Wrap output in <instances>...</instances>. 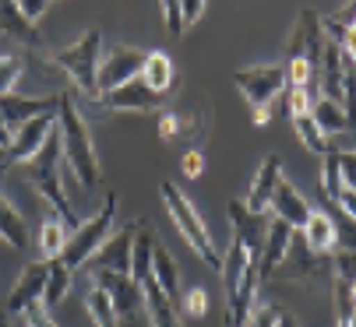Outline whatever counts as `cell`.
Listing matches in <instances>:
<instances>
[{
	"instance_id": "obj_37",
	"label": "cell",
	"mask_w": 356,
	"mask_h": 327,
	"mask_svg": "<svg viewBox=\"0 0 356 327\" xmlns=\"http://www.w3.org/2000/svg\"><path fill=\"white\" fill-rule=\"evenodd\" d=\"M163 15H166V28L173 32V35H184L187 28H184V11H180V0H166L163 4Z\"/></svg>"
},
{
	"instance_id": "obj_1",
	"label": "cell",
	"mask_w": 356,
	"mask_h": 327,
	"mask_svg": "<svg viewBox=\"0 0 356 327\" xmlns=\"http://www.w3.org/2000/svg\"><path fill=\"white\" fill-rule=\"evenodd\" d=\"M57 127H60V148H64V166L74 173V180L81 183V190H95L103 183V166L88 134V120L81 117V109L74 106L71 92H64L60 113H57Z\"/></svg>"
},
{
	"instance_id": "obj_47",
	"label": "cell",
	"mask_w": 356,
	"mask_h": 327,
	"mask_svg": "<svg viewBox=\"0 0 356 327\" xmlns=\"http://www.w3.org/2000/svg\"><path fill=\"white\" fill-rule=\"evenodd\" d=\"M4 173H8V169H4V162H0V176H4Z\"/></svg>"
},
{
	"instance_id": "obj_44",
	"label": "cell",
	"mask_w": 356,
	"mask_h": 327,
	"mask_svg": "<svg viewBox=\"0 0 356 327\" xmlns=\"http://www.w3.org/2000/svg\"><path fill=\"white\" fill-rule=\"evenodd\" d=\"M11 137H15V134L8 131V124H4V117H0V148H4V151L11 148Z\"/></svg>"
},
{
	"instance_id": "obj_4",
	"label": "cell",
	"mask_w": 356,
	"mask_h": 327,
	"mask_svg": "<svg viewBox=\"0 0 356 327\" xmlns=\"http://www.w3.org/2000/svg\"><path fill=\"white\" fill-rule=\"evenodd\" d=\"M159 197H163V204H166V211H170V218L177 222V229H180V236L194 246V253L205 260L209 267H216V271H222V253H219V246H216V240L209 236V229H205V222H201V215H197V208L187 201V194L177 187V183H159Z\"/></svg>"
},
{
	"instance_id": "obj_2",
	"label": "cell",
	"mask_w": 356,
	"mask_h": 327,
	"mask_svg": "<svg viewBox=\"0 0 356 327\" xmlns=\"http://www.w3.org/2000/svg\"><path fill=\"white\" fill-rule=\"evenodd\" d=\"M212 134V106L205 95H187L184 102L159 109V137L184 151H201Z\"/></svg>"
},
{
	"instance_id": "obj_41",
	"label": "cell",
	"mask_w": 356,
	"mask_h": 327,
	"mask_svg": "<svg viewBox=\"0 0 356 327\" xmlns=\"http://www.w3.org/2000/svg\"><path fill=\"white\" fill-rule=\"evenodd\" d=\"M205 0H180V11H184V28H191L201 15H205Z\"/></svg>"
},
{
	"instance_id": "obj_26",
	"label": "cell",
	"mask_w": 356,
	"mask_h": 327,
	"mask_svg": "<svg viewBox=\"0 0 356 327\" xmlns=\"http://www.w3.org/2000/svg\"><path fill=\"white\" fill-rule=\"evenodd\" d=\"M311 117H314V124L321 127V134L332 141L335 134H346L349 131V120H346V109L342 106H335V102H328V99H314V106H311Z\"/></svg>"
},
{
	"instance_id": "obj_16",
	"label": "cell",
	"mask_w": 356,
	"mask_h": 327,
	"mask_svg": "<svg viewBox=\"0 0 356 327\" xmlns=\"http://www.w3.org/2000/svg\"><path fill=\"white\" fill-rule=\"evenodd\" d=\"M268 211H272V218H282V222L289 226V229H303L307 226V218H311V204H307V197H303L289 180H279L275 183V194H272V204H268Z\"/></svg>"
},
{
	"instance_id": "obj_49",
	"label": "cell",
	"mask_w": 356,
	"mask_h": 327,
	"mask_svg": "<svg viewBox=\"0 0 356 327\" xmlns=\"http://www.w3.org/2000/svg\"><path fill=\"white\" fill-rule=\"evenodd\" d=\"M353 155H356V148H353Z\"/></svg>"
},
{
	"instance_id": "obj_13",
	"label": "cell",
	"mask_w": 356,
	"mask_h": 327,
	"mask_svg": "<svg viewBox=\"0 0 356 327\" xmlns=\"http://www.w3.org/2000/svg\"><path fill=\"white\" fill-rule=\"evenodd\" d=\"M134 233H138V222H127L117 236H110L103 246L92 253V260L85 264V267H88V275H99V271H117V275H131Z\"/></svg>"
},
{
	"instance_id": "obj_11",
	"label": "cell",
	"mask_w": 356,
	"mask_h": 327,
	"mask_svg": "<svg viewBox=\"0 0 356 327\" xmlns=\"http://www.w3.org/2000/svg\"><path fill=\"white\" fill-rule=\"evenodd\" d=\"M92 278H95L92 285H99V289L110 296L117 317H124V320H138V317H141V310H145V292H141V285H138L131 275L99 271V275H92Z\"/></svg>"
},
{
	"instance_id": "obj_12",
	"label": "cell",
	"mask_w": 356,
	"mask_h": 327,
	"mask_svg": "<svg viewBox=\"0 0 356 327\" xmlns=\"http://www.w3.org/2000/svg\"><path fill=\"white\" fill-rule=\"evenodd\" d=\"M54 131H57V117H39V120H29L25 127H18L15 137H11V148L4 151V169L29 166Z\"/></svg>"
},
{
	"instance_id": "obj_32",
	"label": "cell",
	"mask_w": 356,
	"mask_h": 327,
	"mask_svg": "<svg viewBox=\"0 0 356 327\" xmlns=\"http://www.w3.org/2000/svg\"><path fill=\"white\" fill-rule=\"evenodd\" d=\"M328 218H332V226H335V250L356 253V222L339 204H328Z\"/></svg>"
},
{
	"instance_id": "obj_19",
	"label": "cell",
	"mask_w": 356,
	"mask_h": 327,
	"mask_svg": "<svg viewBox=\"0 0 356 327\" xmlns=\"http://www.w3.org/2000/svg\"><path fill=\"white\" fill-rule=\"evenodd\" d=\"M152 92L156 95H170L173 88H177V64H173V57L170 53H163V49H152V53H145V64H141V74H138Z\"/></svg>"
},
{
	"instance_id": "obj_9",
	"label": "cell",
	"mask_w": 356,
	"mask_h": 327,
	"mask_svg": "<svg viewBox=\"0 0 356 327\" xmlns=\"http://www.w3.org/2000/svg\"><path fill=\"white\" fill-rule=\"evenodd\" d=\"M60 102H64V92H57V95H18V92H11V95H0V117H4L8 131L15 134L29 120L57 117Z\"/></svg>"
},
{
	"instance_id": "obj_36",
	"label": "cell",
	"mask_w": 356,
	"mask_h": 327,
	"mask_svg": "<svg viewBox=\"0 0 356 327\" xmlns=\"http://www.w3.org/2000/svg\"><path fill=\"white\" fill-rule=\"evenodd\" d=\"M184 306H187V317H205V310H209V303H205V289H187L184 296Z\"/></svg>"
},
{
	"instance_id": "obj_3",
	"label": "cell",
	"mask_w": 356,
	"mask_h": 327,
	"mask_svg": "<svg viewBox=\"0 0 356 327\" xmlns=\"http://www.w3.org/2000/svg\"><path fill=\"white\" fill-rule=\"evenodd\" d=\"M54 60L71 81H74V92L81 95V102L88 99H99V60H103V32L99 28H85L67 49H57Z\"/></svg>"
},
{
	"instance_id": "obj_14",
	"label": "cell",
	"mask_w": 356,
	"mask_h": 327,
	"mask_svg": "<svg viewBox=\"0 0 356 327\" xmlns=\"http://www.w3.org/2000/svg\"><path fill=\"white\" fill-rule=\"evenodd\" d=\"M163 95H156L141 78H134V81H127V85H120L117 92H110V95H99V106H103V113H152V109H163Z\"/></svg>"
},
{
	"instance_id": "obj_39",
	"label": "cell",
	"mask_w": 356,
	"mask_h": 327,
	"mask_svg": "<svg viewBox=\"0 0 356 327\" xmlns=\"http://www.w3.org/2000/svg\"><path fill=\"white\" fill-rule=\"evenodd\" d=\"M22 317H25V327H57V324H54V317H49V310H46L42 303H35V306H32V310H25Z\"/></svg>"
},
{
	"instance_id": "obj_38",
	"label": "cell",
	"mask_w": 356,
	"mask_h": 327,
	"mask_svg": "<svg viewBox=\"0 0 356 327\" xmlns=\"http://www.w3.org/2000/svg\"><path fill=\"white\" fill-rule=\"evenodd\" d=\"M339 169H342V183H346V190L356 194V155H353V151H339Z\"/></svg>"
},
{
	"instance_id": "obj_30",
	"label": "cell",
	"mask_w": 356,
	"mask_h": 327,
	"mask_svg": "<svg viewBox=\"0 0 356 327\" xmlns=\"http://www.w3.org/2000/svg\"><path fill=\"white\" fill-rule=\"evenodd\" d=\"M85 313L92 317V324L95 327H117V310H113V303H110V296L99 289V285H92L88 292H85Z\"/></svg>"
},
{
	"instance_id": "obj_35",
	"label": "cell",
	"mask_w": 356,
	"mask_h": 327,
	"mask_svg": "<svg viewBox=\"0 0 356 327\" xmlns=\"http://www.w3.org/2000/svg\"><path fill=\"white\" fill-rule=\"evenodd\" d=\"M279 306H272V303H265V306H254V313H250V327H279Z\"/></svg>"
},
{
	"instance_id": "obj_5",
	"label": "cell",
	"mask_w": 356,
	"mask_h": 327,
	"mask_svg": "<svg viewBox=\"0 0 356 327\" xmlns=\"http://www.w3.org/2000/svg\"><path fill=\"white\" fill-rule=\"evenodd\" d=\"M117 208H120V194H106V197H103V208H99L92 218H85V222H81V226L67 236L64 253H60L57 260H64L71 271L85 267V264L92 260V253H95L99 246H103V243L110 240V229H113Z\"/></svg>"
},
{
	"instance_id": "obj_42",
	"label": "cell",
	"mask_w": 356,
	"mask_h": 327,
	"mask_svg": "<svg viewBox=\"0 0 356 327\" xmlns=\"http://www.w3.org/2000/svg\"><path fill=\"white\" fill-rule=\"evenodd\" d=\"M180 169H184V176H201V169H205V158H201V151H184V158H180Z\"/></svg>"
},
{
	"instance_id": "obj_21",
	"label": "cell",
	"mask_w": 356,
	"mask_h": 327,
	"mask_svg": "<svg viewBox=\"0 0 356 327\" xmlns=\"http://www.w3.org/2000/svg\"><path fill=\"white\" fill-rule=\"evenodd\" d=\"M141 292H145V313H148L152 327H184V324H180V313H177V303H173L156 282H152V278L141 285Z\"/></svg>"
},
{
	"instance_id": "obj_48",
	"label": "cell",
	"mask_w": 356,
	"mask_h": 327,
	"mask_svg": "<svg viewBox=\"0 0 356 327\" xmlns=\"http://www.w3.org/2000/svg\"><path fill=\"white\" fill-rule=\"evenodd\" d=\"M0 162H4V148H0Z\"/></svg>"
},
{
	"instance_id": "obj_28",
	"label": "cell",
	"mask_w": 356,
	"mask_h": 327,
	"mask_svg": "<svg viewBox=\"0 0 356 327\" xmlns=\"http://www.w3.org/2000/svg\"><path fill=\"white\" fill-rule=\"evenodd\" d=\"M67 226L60 222L57 215H49L46 222H42V229H39V250H42V260H57L60 253H64V243H67Z\"/></svg>"
},
{
	"instance_id": "obj_40",
	"label": "cell",
	"mask_w": 356,
	"mask_h": 327,
	"mask_svg": "<svg viewBox=\"0 0 356 327\" xmlns=\"http://www.w3.org/2000/svg\"><path fill=\"white\" fill-rule=\"evenodd\" d=\"M18 11L25 15V22H39L46 11H49V0H18Z\"/></svg>"
},
{
	"instance_id": "obj_31",
	"label": "cell",
	"mask_w": 356,
	"mask_h": 327,
	"mask_svg": "<svg viewBox=\"0 0 356 327\" xmlns=\"http://www.w3.org/2000/svg\"><path fill=\"white\" fill-rule=\"evenodd\" d=\"M346 190L342 183V169H339V148H332L321 162V194H325V204H335L339 194Z\"/></svg>"
},
{
	"instance_id": "obj_17",
	"label": "cell",
	"mask_w": 356,
	"mask_h": 327,
	"mask_svg": "<svg viewBox=\"0 0 356 327\" xmlns=\"http://www.w3.org/2000/svg\"><path fill=\"white\" fill-rule=\"evenodd\" d=\"M282 180V162L279 155H268L258 173H254V183H250V194H247V211L254 215H268V204H272V194H275V183Z\"/></svg>"
},
{
	"instance_id": "obj_22",
	"label": "cell",
	"mask_w": 356,
	"mask_h": 327,
	"mask_svg": "<svg viewBox=\"0 0 356 327\" xmlns=\"http://www.w3.org/2000/svg\"><path fill=\"white\" fill-rule=\"evenodd\" d=\"M156 233H152L148 222H138V233H134V250H131V278L138 285H145L152 278V253H156Z\"/></svg>"
},
{
	"instance_id": "obj_43",
	"label": "cell",
	"mask_w": 356,
	"mask_h": 327,
	"mask_svg": "<svg viewBox=\"0 0 356 327\" xmlns=\"http://www.w3.org/2000/svg\"><path fill=\"white\" fill-rule=\"evenodd\" d=\"M335 204H339V208H342V211H346V215L353 218V222H356V194H353V190H342Z\"/></svg>"
},
{
	"instance_id": "obj_29",
	"label": "cell",
	"mask_w": 356,
	"mask_h": 327,
	"mask_svg": "<svg viewBox=\"0 0 356 327\" xmlns=\"http://www.w3.org/2000/svg\"><path fill=\"white\" fill-rule=\"evenodd\" d=\"M293 127H296V134H300V141H303V148H307V151H314L321 158L332 151V141L321 134V127L314 124L311 113H293Z\"/></svg>"
},
{
	"instance_id": "obj_24",
	"label": "cell",
	"mask_w": 356,
	"mask_h": 327,
	"mask_svg": "<svg viewBox=\"0 0 356 327\" xmlns=\"http://www.w3.org/2000/svg\"><path fill=\"white\" fill-rule=\"evenodd\" d=\"M300 236H303V243H307L314 253H332L335 250V226H332V218H328V211H311V218H307V226L300 229Z\"/></svg>"
},
{
	"instance_id": "obj_34",
	"label": "cell",
	"mask_w": 356,
	"mask_h": 327,
	"mask_svg": "<svg viewBox=\"0 0 356 327\" xmlns=\"http://www.w3.org/2000/svg\"><path fill=\"white\" fill-rule=\"evenodd\" d=\"M25 74V60L15 57V53H8V57H0V95H11L15 85L22 81Z\"/></svg>"
},
{
	"instance_id": "obj_8",
	"label": "cell",
	"mask_w": 356,
	"mask_h": 327,
	"mask_svg": "<svg viewBox=\"0 0 356 327\" xmlns=\"http://www.w3.org/2000/svg\"><path fill=\"white\" fill-rule=\"evenodd\" d=\"M141 64H145V53L134 49V46H124V42H113L110 49H103V60H99V95H110L117 92L120 85L134 81L141 74Z\"/></svg>"
},
{
	"instance_id": "obj_33",
	"label": "cell",
	"mask_w": 356,
	"mask_h": 327,
	"mask_svg": "<svg viewBox=\"0 0 356 327\" xmlns=\"http://www.w3.org/2000/svg\"><path fill=\"white\" fill-rule=\"evenodd\" d=\"M332 303H335V324H339V327H346V324H349V317L356 313V299H353L349 285H346V282H339V278H332Z\"/></svg>"
},
{
	"instance_id": "obj_6",
	"label": "cell",
	"mask_w": 356,
	"mask_h": 327,
	"mask_svg": "<svg viewBox=\"0 0 356 327\" xmlns=\"http://www.w3.org/2000/svg\"><path fill=\"white\" fill-rule=\"evenodd\" d=\"M272 278H286V282H300V285H318V282L332 278V253H314L307 243H303V236L296 233Z\"/></svg>"
},
{
	"instance_id": "obj_23",
	"label": "cell",
	"mask_w": 356,
	"mask_h": 327,
	"mask_svg": "<svg viewBox=\"0 0 356 327\" xmlns=\"http://www.w3.org/2000/svg\"><path fill=\"white\" fill-rule=\"evenodd\" d=\"M152 282H156L173 303L180 299V271H177L173 253L163 243H156V253H152Z\"/></svg>"
},
{
	"instance_id": "obj_27",
	"label": "cell",
	"mask_w": 356,
	"mask_h": 327,
	"mask_svg": "<svg viewBox=\"0 0 356 327\" xmlns=\"http://www.w3.org/2000/svg\"><path fill=\"white\" fill-rule=\"evenodd\" d=\"M71 282H74V271H71L64 260H49V278H46L42 306H46V310H57L60 299L71 292Z\"/></svg>"
},
{
	"instance_id": "obj_7",
	"label": "cell",
	"mask_w": 356,
	"mask_h": 327,
	"mask_svg": "<svg viewBox=\"0 0 356 327\" xmlns=\"http://www.w3.org/2000/svg\"><path fill=\"white\" fill-rule=\"evenodd\" d=\"M233 85L250 102V109H268L279 92H286V67L282 64H254L233 71Z\"/></svg>"
},
{
	"instance_id": "obj_15",
	"label": "cell",
	"mask_w": 356,
	"mask_h": 327,
	"mask_svg": "<svg viewBox=\"0 0 356 327\" xmlns=\"http://www.w3.org/2000/svg\"><path fill=\"white\" fill-rule=\"evenodd\" d=\"M46 278H49V260H35V264H29L22 275H18V282H15V289H11L4 310H8L11 317H15V313L22 317L25 310H32L35 303H42Z\"/></svg>"
},
{
	"instance_id": "obj_46",
	"label": "cell",
	"mask_w": 356,
	"mask_h": 327,
	"mask_svg": "<svg viewBox=\"0 0 356 327\" xmlns=\"http://www.w3.org/2000/svg\"><path fill=\"white\" fill-rule=\"evenodd\" d=\"M346 327H356V313H353V317H349V324H346Z\"/></svg>"
},
{
	"instance_id": "obj_10",
	"label": "cell",
	"mask_w": 356,
	"mask_h": 327,
	"mask_svg": "<svg viewBox=\"0 0 356 327\" xmlns=\"http://www.w3.org/2000/svg\"><path fill=\"white\" fill-rule=\"evenodd\" d=\"M226 215H229V222H233V243H240L250 260H261L272 215H254V211H247V204L236 201V197L226 204Z\"/></svg>"
},
{
	"instance_id": "obj_25",
	"label": "cell",
	"mask_w": 356,
	"mask_h": 327,
	"mask_svg": "<svg viewBox=\"0 0 356 327\" xmlns=\"http://www.w3.org/2000/svg\"><path fill=\"white\" fill-rule=\"evenodd\" d=\"M0 240H4L8 246H15V250L29 246V226H25L22 211L8 197H0Z\"/></svg>"
},
{
	"instance_id": "obj_20",
	"label": "cell",
	"mask_w": 356,
	"mask_h": 327,
	"mask_svg": "<svg viewBox=\"0 0 356 327\" xmlns=\"http://www.w3.org/2000/svg\"><path fill=\"white\" fill-rule=\"evenodd\" d=\"M293 236H296V229H289L282 218H272V222H268L265 250H261V260H258V275H261V278H272V275H275V267L282 264V257H286Z\"/></svg>"
},
{
	"instance_id": "obj_45",
	"label": "cell",
	"mask_w": 356,
	"mask_h": 327,
	"mask_svg": "<svg viewBox=\"0 0 356 327\" xmlns=\"http://www.w3.org/2000/svg\"><path fill=\"white\" fill-rule=\"evenodd\" d=\"M0 327H11V313L4 306H0Z\"/></svg>"
},
{
	"instance_id": "obj_18",
	"label": "cell",
	"mask_w": 356,
	"mask_h": 327,
	"mask_svg": "<svg viewBox=\"0 0 356 327\" xmlns=\"http://www.w3.org/2000/svg\"><path fill=\"white\" fill-rule=\"evenodd\" d=\"M0 35L25 46V49H42V35L32 22H25V15L18 11V0H0Z\"/></svg>"
}]
</instances>
